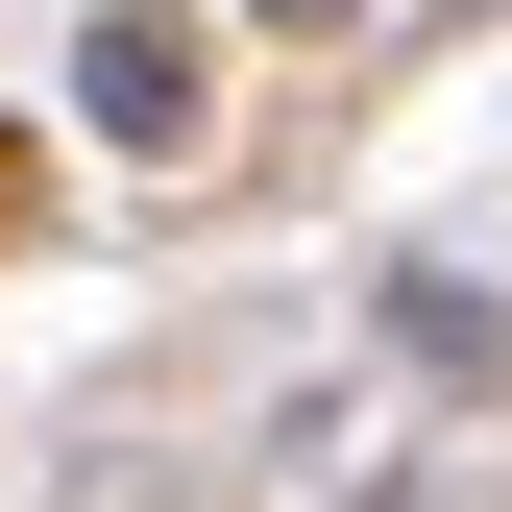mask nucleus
<instances>
[{
  "label": "nucleus",
  "mask_w": 512,
  "mask_h": 512,
  "mask_svg": "<svg viewBox=\"0 0 512 512\" xmlns=\"http://www.w3.org/2000/svg\"><path fill=\"white\" fill-rule=\"evenodd\" d=\"M74 74H98V147H147V171H196V122H220V98H196V25H98Z\"/></svg>",
  "instance_id": "1"
}]
</instances>
